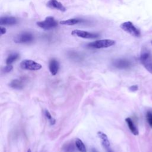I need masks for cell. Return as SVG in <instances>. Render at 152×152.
<instances>
[{
    "label": "cell",
    "mask_w": 152,
    "mask_h": 152,
    "mask_svg": "<svg viewBox=\"0 0 152 152\" xmlns=\"http://www.w3.org/2000/svg\"><path fill=\"white\" fill-rule=\"evenodd\" d=\"M140 61L144 68L152 74V55L146 48H144L141 50Z\"/></svg>",
    "instance_id": "cell-1"
},
{
    "label": "cell",
    "mask_w": 152,
    "mask_h": 152,
    "mask_svg": "<svg viewBox=\"0 0 152 152\" xmlns=\"http://www.w3.org/2000/svg\"><path fill=\"white\" fill-rule=\"evenodd\" d=\"M116 42L110 39H102L97 40L94 42L89 43L87 45V46L93 49H102L110 47L115 44Z\"/></svg>",
    "instance_id": "cell-2"
},
{
    "label": "cell",
    "mask_w": 152,
    "mask_h": 152,
    "mask_svg": "<svg viewBox=\"0 0 152 152\" xmlns=\"http://www.w3.org/2000/svg\"><path fill=\"white\" fill-rule=\"evenodd\" d=\"M37 26L43 30H50L55 28L58 26V21L52 16L46 17L45 20L38 21L36 23Z\"/></svg>",
    "instance_id": "cell-3"
},
{
    "label": "cell",
    "mask_w": 152,
    "mask_h": 152,
    "mask_svg": "<svg viewBox=\"0 0 152 152\" xmlns=\"http://www.w3.org/2000/svg\"><path fill=\"white\" fill-rule=\"evenodd\" d=\"M120 27L126 33L136 37H140L141 36V32L140 30L137 28L132 22L126 21L122 23Z\"/></svg>",
    "instance_id": "cell-4"
},
{
    "label": "cell",
    "mask_w": 152,
    "mask_h": 152,
    "mask_svg": "<svg viewBox=\"0 0 152 152\" xmlns=\"http://www.w3.org/2000/svg\"><path fill=\"white\" fill-rule=\"evenodd\" d=\"M20 67L24 69L37 71L42 68V65L33 60L25 59L21 62Z\"/></svg>",
    "instance_id": "cell-5"
},
{
    "label": "cell",
    "mask_w": 152,
    "mask_h": 152,
    "mask_svg": "<svg viewBox=\"0 0 152 152\" xmlns=\"http://www.w3.org/2000/svg\"><path fill=\"white\" fill-rule=\"evenodd\" d=\"M34 39L33 35L28 32L22 33L17 35L14 39L16 43H27L31 42Z\"/></svg>",
    "instance_id": "cell-6"
},
{
    "label": "cell",
    "mask_w": 152,
    "mask_h": 152,
    "mask_svg": "<svg viewBox=\"0 0 152 152\" xmlns=\"http://www.w3.org/2000/svg\"><path fill=\"white\" fill-rule=\"evenodd\" d=\"M71 34L83 39H94L99 37V34L97 33H90L87 31L80 30H74L72 31Z\"/></svg>",
    "instance_id": "cell-7"
},
{
    "label": "cell",
    "mask_w": 152,
    "mask_h": 152,
    "mask_svg": "<svg viewBox=\"0 0 152 152\" xmlns=\"http://www.w3.org/2000/svg\"><path fill=\"white\" fill-rule=\"evenodd\" d=\"M46 6L51 9H55L62 12L66 11V8L57 0H49L46 3Z\"/></svg>",
    "instance_id": "cell-8"
},
{
    "label": "cell",
    "mask_w": 152,
    "mask_h": 152,
    "mask_svg": "<svg viewBox=\"0 0 152 152\" xmlns=\"http://www.w3.org/2000/svg\"><path fill=\"white\" fill-rule=\"evenodd\" d=\"M113 65L118 69H126L131 66V62L126 59H119L113 62Z\"/></svg>",
    "instance_id": "cell-9"
},
{
    "label": "cell",
    "mask_w": 152,
    "mask_h": 152,
    "mask_svg": "<svg viewBox=\"0 0 152 152\" xmlns=\"http://www.w3.org/2000/svg\"><path fill=\"white\" fill-rule=\"evenodd\" d=\"M17 23V19L14 17H1L0 18L1 26H12Z\"/></svg>",
    "instance_id": "cell-10"
},
{
    "label": "cell",
    "mask_w": 152,
    "mask_h": 152,
    "mask_svg": "<svg viewBox=\"0 0 152 152\" xmlns=\"http://www.w3.org/2000/svg\"><path fill=\"white\" fill-rule=\"evenodd\" d=\"M49 69L51 74L55 75L58 72L59 69V62L55 59H52L49 62Z\"/></svg>",
    "instance_id": "cell-11"
},
{
    "label": "cell",
    "mask_w": 152,
    "mask_h": 152,
    "mask_svg": "<svg viewBox=\"0 0 152 152\" xmlns=\"http://www.w3.org/2000/svg\"><path fill=\"white\" fill-rule=\"evenodd\" d=\"M84 20L80 18H71L66 20H62L59 22V23L62 25L66 26H73L75 24H77L78 23H81L83 22Z\"/></svg>",
    "instance_id": "cell-12"
},
{
    "label": "cell",
    "mask_w": 152,
    "mask_h": 152,
    "mask_svg": "<svg viewBox=\"0 0 152 152\" xmlns=\"http://www.w3.org/2000/svg\"><path fill=\"white\" fill-rule=\"evenodd\" d=\"M9 86L14 89L20 90L24 87V82L21 79H15L13 80L9 84Z\"/></svg>",
    "instance_id": "cell-13"
},
{
    "label": "cell",
    "mask_w": 152,
    "mask_h": 152,
    "mask_svg": "<svg viewBox=\"0 0 152 152\" xmlns=\"http://www.w3.org/2000/svg\"><path fill=\"white\" fill-rule=\"evenodd\" d=\"M125 121L128 126L129 129H130L131 132L135 135H137L138 134V130L135 124H134L132 120L130 118H126L125 119Z\"/></svg>",
    "instance_id": "cell-14"
},
{
    "label": "cell",
    "mask_w": 152,
    "mask_h": 152,
    "mask_svg": "<svg viewBox=\"0 0 152 152\" xmlns=\"http://www.w3.org/2000/svg\"><path fill=\"white\" fill-rule=\"evenodd\" d=\"M75 146L80 152H86V148L84 142L80 138H76L75 141Z\"/></svg>",
    "instance_id": "cell-15"
},
{
    "label": "cell",
    "mask_w": 152,
    "mask_h": 152,
    "mask_svg": "<svg viewBox=\"0 0 152 152\" xmlns=\"http://www.w3.org/2000/svg\"><path fill=\"white\" fill-rule=\"evenodd\" d=\"M19 58V54L17 53H11L6 59L7 65H11L14 61H15Z\"/></svg>",
    "instance_id": "cell-16"
},
{
    "label": "cell",
    "mask_w": 152,
    "mask_h": 152,
    "mask_svg": "<svg viewBox=\"0 0 152 152\" xmlns=\"http://www.w3.org/2000/svg\"><path fill=\"white\" fill-rule=\"evenodd\" d=\"M45 115L46 118H47V119L49 121V122H50V124L51 125H53L55 123V119H53V118L51 114L49 113V112L48 110H45Z\"/></svg>",
    "instance_id": "cell-17"
},
{
    "label": "cell",
    "mask_w": 152,
    "mask_h": 152,
    "mask_svg": "<svg viewBox=\"0 0 152 152\" xmlns=\"http://www.w3.org/2000/svg\"><path fill=\"white\" fill-rule=\"evenodd\" d=\"M146 119L148 124L152 126V111H148L147 112Z\"/></svg>",
    "instance_id": "cell-18"
},
{
    "label": "cell",
    "mask_w": 152,
    "mask_h": 152,
    "mask_svg": "<svg viewBox=\"0 0 152 152\" xmlns=\"http://www.w3.org/2000/svg\"><path fill=\"white\" fill-rule=\"evenodd\" d=\"M12 68H13V67L11 65H7V66H5L3 68V71L4 72H9L12 71Z\"/></svg>",
    "instance_id": "cell-19"
},
{
    "label": "cell",
    "mask_w": 152,
    "mask_h": 152,
    "mask_svg": "<svg viewBox=\"0 0 152 152\" xmlns=\"http://www.w3.org/2000/svg\"><path fill=\"white\" fill-rule=\"evenodd\" d=\"M65 150H66V152H74L75 151V150H74V148L72 144H69L68 145H67Z\"/></svg>",
    "instance_id": "cell-20"
},
{
    "label": "cell",
    "mask_w": 152,
    "mask_h": 152,
    "mask_svg": "<svg viewBox=\"0 0 152 152\" xmlns=\"http://www.w3.org/2000/svg\"><path fill=\"white\" fill-rule=\"evenodd\" d=\"M103 147L105 148V149L106 150L107 152H113L110 147V142L107 143V144H103Z\"/></svg>",
    "instance_id": "cell-21"
},
{
    "label": "cell",
    "mask_w": 152,
    "mask_h": 152,
    "mask_svg": "<svg viewBox=\"0 0 152 152\" xmlns=\"http://www.w3.org/2000/svg\"><path fill=\"white\" fill-rule=\"evenodd\" d=\"M138 89V87L137 85H134V86H132L129 87V90L131 91H133V92L137 91Z\"/></svg>",
    "instance_id": "cell-22"
},
{
    "label": "cell",
    "mask_w": 152,
    "mask_h": 152,
    "mask_svg": "<svg viewBox=\"0 0 152 152\" xmlns=\"http://www.w3.org/2000/svg\"><path fill=\"white\" fill-rule=\"evenodd\" d=\"M0 31H1V34L2 35V34H5L7 30H6V28L4 27H2V26L0 27Z\"/></svg>",
    "instance_id": "cell-23"
},
{
    "label": "cell",
    "mask_w": 152,
    "mask_h": 152,
    "mask_svg": "<svg viewBox=\"0 0 152 152\" xmlns=\"http://www.w3.org/2000/svg\"><path fill=\"white\" fill-rule=\"evenodd\" d=\"M91 152H97V151L96 150V149H92Z\"/></svg>",
    "instance_id": "cell-24"
},
{
    "label": "cell",
    "mask_w": 152,
    "mask_h": 152,
    "mask_svg": "<svg viewBox=\"0 0 152 152\" xmlns=\"http://www.w3.org/2000/svg\"><path fill=\"white\" fill-rule=\"evenodd\" d=\"M27 152H31V150L30 149H28V150H27Z\"/></svg>",
    "instance_id": "cell-25"
},
{
    "label": "cell",
    "mask_w": 152,
    "mask_h": 152,
    "mask_svg": "<svg viewBox=\"0 0 152 152\" xmlns=\"http://www.w3.org/2000/svg\"><path fill=\"white\" fill-rule=\"evenodd\" d=\"M151 44H152V41H151Z\"/></svg>",
    "instance_id": "cell-26"
}]
</instances>
